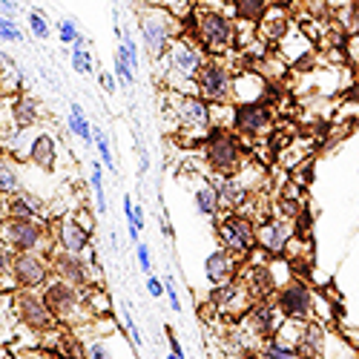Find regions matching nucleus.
<instances>
[{
    "mask_svg": "<svg viewBox=\"0 0 359 359\" xmlns=\"http://www.w3.org/2000/svg\"><path fill=\"white\" fill-rule=\"evenodd\" d=\"M204 61H207L204 49H201L198 43H193L190 38L178 35V38L170 43V49L164 52V57H161V61H156V64H158V69H161V81L167 83V89H172V93L198 95L196 78H198Z\"/></svg>",
    "mask_w": 359,
    "mask_h": 359,
    "instance_id": "1",
    "label": "nucleus"
},
{
    "mask_svg": "<svg viewBox=\"0 0 359 359\" xmlns=\"http://www.w3.org/2000/svg\"><path fill=\"white\" fill-rule=\"evenodd\" d=\"M201 158L213 175H236L248 161L242 135L230 127H213L201 141Z\"/></svg>",
    "mask_w": 359,
    "mask_h": 359,
    "instance_id": "2",
    "label": "nucleus"
},
{
    "mask_svg": "<svg viewBox=\"0 0 359 359\" xmlns=\"http://www.w3.org/2000/svg\"><path fill=\"white\" fill-rule=\"evenodd\" d=\"M167 112L172 118V124L182 130L190 141H204L207 133L213 130V107L207 104L201 95L190 93H167Z\"/></svg>",
    "mask_w": 359,
    "mask_h": 359,
    "instance_id": "3",
    "label": "nucleus"
},
{
    "mask_svg": "<svg viewBox=\"0 0 359 359\" xmlns=\"http://www.w3.org/2000/svg\"><path fill=\"white\" fill-rule=\"evenodd\" d=\"M182 18L167 12V9H158V6H147L141 9V18H138V32H141V41H144V49L149 55V61H161L164 52L170 49V43L182 35Z\"/></svg>",
    "mask_w": 359,
    "mask_h": 359,
    "instance_id": "4",
    "label": "nucleus"
},
{
    "mask_svg": "<svg viewBox=\"0 0 359 359\" xmlns=\"http://www.w3.org/2000/svg\"><path fill=\"white\" fill-rule=\"evenodd\" d=\"M43 299L46 305L52 308V313L57 316L61 325H69V327H81V325H89L95 316L86 305V290L78 287V285H69L64 279H49L43 285Z\"/></svg>",
    "mask_w": 359,
    "mask_h": 359,
    "instance_id": "5",
    "label": "nucleus"
},
{
    "mask_svg": "<svg viewBox=\"0 0 359 359\" xmlns=\"http://www.w3.org/2000/svg\"><path fill=\"white\" fill-rule=\"evenodd\" d=\"M190 26H193V35L198 38L201 49H207L210 55H224L236 43V23L222 9H213V6L193 9Z\"/></svg>",
    "mask_w": 359,
    "mask_h": 359,
    "instance_id": "6",
    "label": "nucleus"
},
{
    "mask_svg": "<svg viewBox=\"0 0 359 359\" xmlns=\"http://www.w3.org/2000/svg\"><path fill=\"white\" fill-rule=\"evenodd\" d=\"M4 245L15 253H52V230L43 219H4Z\"/></svg>",
    "mask_w": 359,
    "mask_h": 359,
    "instance_id": "7",
    "label": "nucleus"
},
{
    "mask_svg": "<svg viewBox=\"0 0 359 359\" xmlns=\"http://www.w3.org/2000/svg\"><path fill=\"white\" fill-rule=\"evenodd\" d=\"M12 308L18 322L32 334H46L57 325V316L52 313V308L46 305L43 293H38V287H18L12 290Z\"/></svg>",
    "mask_w": 359,
    "mask_h": 359,
    "instance_id": "8",
    "label": "nucleus"
},
{
    "mask_svg": "<svg viewBox=\"0 0 359 359\" xmlns=\"http://www.w3.org/2000/svg\"><path fill=\"white\" fill-rule=\"evenodd\" d=\"M52 259V271L57 279H64L69 285H78V287H93V285H101V267H98V259L93 262L89 256H81V253H69L64 248H57L49 253Z\"/></svg>",
    "mask_w": 359,
    "mask_h": 359,
    "instance_id": "9",
    "label": "nucleus"
},
{
    "mask_svg": "<svg viewBox=\"0 0 359 359\" xmlns=\"http://www.w3.org/2000/svg\"><path fill=\"white\" fill-rule=\"evenodd\" d=\"M196 83L207 104H233V69L222 57H207Z\"/></svg>",
    "mask_w": 359,
    "mask_h": 359,
    "instance_id": "10",
    "label": "nucleus"
},
{
    "mask_svg": "<svg viewBox=\"0 0 359 359\" xmlns=\"http://www.w3.org/2000/svg\"><path fill=\"white\" fill-rule=\"evenodd\" d=\"M219 238H222V245L227 250H233L236 256H245L250 253L256 245H259V238H256V224L250 216L245 213H238V210H227L222 219H219Z\"/></svg>",
    "mask_w": 359,
    "mask_h": 359,
    "instance_id": "11",
    "label": "nucleus"
},
{
    "mask_svg": "<svg viewBox=\"0 0 359 359\" xmlns=\"http://www.w3.org/2000/svg\"><path fill=\"white\" fill-rule=\"evenodd\" d=\"M276 308L282 311L285 319H299L308 322L313 319V308H316V296L311 290V285H305L302 279H290L276 290Z\"/></svg>",
    "mask_w": 359,
    "mask_h": 359,
    "instance_id": "12",
    "label": "nucleus"
},
{
    "mask_svg": "<svg viewBox=\"0 0 359 359\" xmlns=\"http://www.w3.org/2000/svg\"><path fill=\"white\" fill-rule=\"evenodd\" d=\"M233 133L242 138H264L273 130V112L264 101H250V104H233Z\"/></svg>",
    "mask_w": 359,
    "mask_h": 359,
    "instance_id": "13",
    "label": "nucleus"
},
{
    "mask_svg": "<svg viewBox=\"0 0 359 359\" xmlns=\"http://www.w3.org/2000/svg\"><path fill=\"white\" fill-rule=\"evenodd\" d=\"M52 259L46 253H15L9 276L18 287H43L52 279Z\"/></svg>",
    "mask_w": 359,
    "mask_h": 359,
    "instance_id": "14",
    "label": "nucleus"
},
{
    "mask_svg": "<svg viewBox=\"0 0 359 359\" xmlns=\"http://www.w3.org/2000/svg\"><path fill=\"white\" fill-rule=\"evenodd\" d=\"M282 311L271 302H264V299H259V302H253V308L245 313V322H242V331L262 342V339H271L276 331H279V325H282Z\"/></svg>",
    "mask_w": 359,
    "mask_h": 359,
    "instance_id": "15",
    "label": "nucleus"
},
{
    "mask_svg": "<svg viewBox=\"0 0 359 359\" xmlns=\"http://www.w3.org/2000/svg\"><path fill=\"white\" fill-rule=\"evenodd\" d=\"M293 233H296L293 219H287V216H282V213L273 216V219H262V224L256 227L259 248H262L264 253H273V256L285 253V248H287V242L293 238Z\"/></svg>",
    "mask_w": 359,
    "mask_h": 359,
    "instance_id": "16",
    "label": "nucleus"
},
{
    "mask_svg": "<svg viewBox=\"0 0 359 359\" xmlns=\"http://www.w3.org/2000/svg\"><path fill=\"white\" fill-rule=\"evenodd\" d=\"M93 233H89L75 216H61V222H57L55 227V242L57 248H64L69 253H81V256H89L95 262V250H93V238H89Z\"/></svg>",
    "mask_w": 359,
    "mask_h": 359,
    "instance_id": "17",
    "label": "nucleus"
},
{
    "mask_svg": "<svg viewBox=\"0 0 359 359\" xmlns=\"http://www.w3.org/2000/svg\"><path fill=\"white\" fill-rule=\"evenodd\" d=\"M213 302H216V308L222 313H248L253 308V302H256V296L250 293V287L245 282H233L230 279V282L219 285Z\"/></svg>",
    "mask_w": 359,
    "mask_h": 359,
    "instance_id": "18",
    "label": "nucleus"
},
{
    "mask_svg": "<svg viewBox=\"0 0 359 359\" xmlns=\"http://www.w3.org/2000/svg\"><path fill=\"white\" fill-rule=\"evenodd\" d=\"M216 187H219V198L224 210H242V207L250 201L253 190L248 187V182L242 175H219L216 178Z\"/></svg>",
    "mask_w": 359,
    "mask_h": 359,
    "instance_id": "19",
    "label": "nucleus"
},
{
    "mask_svg": "<svg viewBox=\"0 0 359 359\" xmlns=\"http://www.w3.org/2000/svg\"><path fill=\"white\" fill-rule=\"evenodd\" d=\"M267 78L262 72H238L233 75V104H250V101H264L267 95Z\"/></svg>",
    "mask_w": 359,
    "mask_h": 359,
    "instance_id": "20",
    "label": "nucleus"
},
{
    "mask_svg": "<svg viewBox=\"0 0 359 359\" xmlns=\"http://www.w3.org/2000/svg\"><path fill=\"white\" fill-rule=\"evenodd\" d=\"M4 213H6V219H46V204L41 196L20 190V193L6 198Z\"/></svg>",
    "mask_w": 359,
    "mask_h": 359,
    "instance_id": "21",
    "label": "nucleus"
},
{
    "mask_svg": "<svg viewBox=\"0 0 359 359\" xmlns=\"http://www.w3.org/2000/svg\"><path fill=\"white\" fill-rule=\"evenodd\" d=\"M204 276H207V282L216 285V287L230 282L236 276V253L227 250V248L213 250L210 256L204 259Z\"/></svg>",
    "mask_w": 359,
    "mask_h": 359,
    "instance_id": "22",
    "label": "nucleus"
},
{
    "mask_svg": "<svg viewBox=\"0 0 359 359\" xmlns=\"http://www.w3.org/2000/svg\"><path fill=\"white\" fill-rule=\"evenodd\" d=\"M311 52H313L311 38L296 26H290L285 32V38L279 41V55L285 57V64H302L311 57Z\"/></svg>",
    "mask_w": 359,
    "mask_h": 359,
    "instance_id": "23",
    "label": "nucleus"
},
{
    "mask_svg": "<svg viewBox=\"0 0 359 359\" xmlns=\"http://www.w3.org/2000/svg\"><path fill=\"white\" fill-rule=\"evenodd\" d=\"M193 201H196V210L204 219H219L222 213V198H219V187L210 178H198L196 187H193Z\"/></svg>",
    "mask_w": 359,
    "mask_h": 359,
    "instance_id": "24",
    "label": "nucleus"
},
{
    "mask_svg": "<svg viewBox=\"0 0 359 359\" xmlns=\"http://www.w3.org/2000/svg\"><path fill=\"white\" fill-rule=\"evenodd\" d=\"M26 161H32L35 167H41V170H46V172L55 170V164H57V141H55V135L38 133L35 141H32V147H29Z\"/></svg>",
    "mask_w": 359,
    "mask_h": 359,
    "instance_id": "25",
    "label": "nucleus"
},
{
    "mask_svg": "<svg viewBox=\"0 0 359 359\" xmlns=\"http://www.w3.org/2000/svg\"><path fill=\"white\" fill-rule=\"evenodd\" d=\"M287 29H290L287 15H285V9H279V6H271V9L264 12V18L259 20V35H262L264 41H271V43H279V41L285 38Z\"/></svg>",
    "mask_w": 359,
    "mask_h": 359,
    "instance_id": "26",
    "label": "nucleus"
},
{
    "mask_svg": "<svg viewBox=\"0 0 359 359\" xmlns=\"http://www.w3.org/2000/svg\"><path fill=\"white\" fill-rule=\"evenodd\" d=\"M325 342H327L325 325L308 319L302 325V337H299V351H302V356H319V353H325Z\"/></svg>",
    "mask_w": 359,
    "mask_h": 359,
    "instance_id": "27",
    "label": "nucleus"
},
{
    "mask_svg": "<svg viewBox=\"0 0 359 359\" xmlns=\"http://www.w3.org/2000/svg\"><path fill=\"white\" fill-rule=\"evenodd\" d=\"M6 101H9V109L18 127H35L41 121V104L32 95H15Z\"/></svg>",
    "mask_w": 359,
    "mask_h": 359,
    "instance_id": "28",
    "label": "nucleus"
},
{
    "mask_svg": "<svg viewBox=\"0 0 359 359\" xmlns=\"http://www.w3.org/2000/svg\"><path fill=\"white\" fill-rule=\"evenodd\" d=\"M230 6H233V18L238 23L259 26V20L264 18V12L271 9V0H230Z\"/></svg>",
    "mask_w": 359,
    "mask_h": 359,
    "instance_id": "29",
    "label": "nucleus"
},
{
    "mask_svg": "<svg viewBox=\"0 0 359 359\" xmlns=\"http://www.w3.org/2000/svg\"><path fill=\"white\" fill-rule=\"evenodd\" d=\"M69 133L78 135L83 144H95V127L86 121V115L78 104H69Z\"/></svg>",
    "mask_w": 359,
    "mask_h": 359,
    "instance_id": "30",
    "label": "nucleus"
},
{
    "mask_svg": "<svg viewBox=\"0 0 359 359\" xmlns=\"http://www.w3.org/2000/svg\"><path fill=\"white\" fill-rule=\"evenodd\" d=\"M0 190H4V196H6V198L23 190V187H20L18 167H15V161H12V156H9V153L4 156V161H0Z\"/></svg>",
    "mask_w": 359,
    "mask_h": 359,
    "instance_id": "31",
    "label": "nucleus"
},
{
    "mask_svg": "<svg viewBox=\"0 0 359 359\" xmlns=\"http://www.w3.org/2000/svg\"><path fill=\"white\" fill-rule=\"evenodd\" d=\"M86 305H89V311H93L95 319H104L112 311V302H109V296H107V290L101 285L86 287Z\"/></svg>",
    "mask_w": 359,
    "mask_h": 359,
    "instance_id": "32",
    "label": "nucleus"
},
{
    "mask_svg": "<svg viewBox=\"0 0 359 359\" xmlns=\"http://www.w3.org/2000/svg\"><path fill=\"white\" fill-rule=\"evenodd\" d=\"M72 69L78 72V75H93V55H89V49H86V38H81L75 46H72Z\"/></svg>",
    "mask_w": 359,
    "mask_h": 359,
    "instance_id": "33",
    "label": "nucleus"
},
{
    "mask_svg": "<svg viewBox=\"0 0 359 359\" xmlns=\"http://www.w3.org/2000/svg\"><path fill=\"white\" fill-rule=\"evenodd\" d=\"M89 182H93V193H95V207H98V213L104 216V213H107V193H104V164L93 161V175H89Z\"/></svg>",
    "mask_w": 359,
    "mask_h": 359,
    "instance_id": "34",
    "label": "nucleus"
},
{
    "mask_svg": "<svg viewBox=\"0 0 359 359\" xmlns=\"http://www.w3.org/2000/svg\"><path fill=\"white\" fill-rule=\"evenodd\" d=\"M115 78L121 81L127 89L135 83V69L130 67V61L124 57V52H121V49H115Z\"/></svg>",
    "mask_w": 359,
    "mask_h": 359,
    "instance_id": "35",
    "label": "nucleus"
},
{
    "mask_svg": "<svg viewBox=\"0 0 359 359\" xmlns=\"http://www.w3.org/2000/svg\"><path fill=\"white\" fill-rule=\"evenodd\" d=\"M57 38H61V43H67V46H75L83 35L78 32V23L72 18H64V20H57Z\"/></svg>",
    "mask_w": 359,
    "mask_h": 359,
    "instance_id": "36",
    "label": "nucleus"
},
{
    "mask_svg": "<svg viewBox=\"0 0 359 359\" xmlns=\"http://www.w3.org/2000/svg\"><path fill=\"white\" fill-rule=\"evenodd\" d=\"M144 4H147V6L167 9V12L178 15V18H184V15L190 12V6H193V0H144Z\"/></svg>",
    "mask_w": 359,
    "mask_h": 359,
    "instance_id": "37",
    "label": "nucleus"
},
{
    "mask_svg": "<svg viewBox=\"0 0 359 359\" xmlns=\"http://www.w3.org/2000/svg\"><path fill=\"white\" fill-rule=\"evenodd\" d=\"M95 147H98L101 164H104L109 172H115V158H112V149H109V138H107L101 130H95Z\"/></svg>",
    "mask_w": 359,
    "mask_h": 359,
    "instance_id": "38",
    "label": "nucleus"
},
{
    "mask_svg": "<svg viewBox=\"0 0 359 359\" xmlns=\"http://www.w3.org/2000/svg\"><path fill=\"white\" fill-rule=\"evenodd\" d=\"M29 29H32V35L35 38H41V41H46L52 32H49V20H46V15L43 12H29Z\"/></svg>",
    "mask_w": 359,
    "mask_h": 359,
    "instance_id": "39",
    "label": "nucleus"
},
{
    "mask_svg": "<svg viewBox=\"0 0 359 359\" xmlns=\"http://www.w3.org/2000/svg\"><path fill=\"white\" fill-rule=\"evenodd\" d=\"M0 41H4V43H18V41H23L20 26H18L12 18H0Z\"/></svg>",
    "mask_w": 359,
    "mask_h": 359,
    "instance_id": "40",
    "label": "nucleus"
},
{
    "mask_svg": "<svg viewBox=\"0 0 359 359\" xmlns=\"http://www.w3.org/2000/svg\"><path fill=\"white\" fill-rule=\"evenodd\" d=\"M121 313H124V325H127V331H130V342H133L135 348H141V331H138V325H135V319H133V313H130V305H127V302L121 305Z\"/></svg>",
    "mask_w": 359,
    "mask_h": 359,
    "instance_id": "41",
    "label": "nucleus"
},
{
    "mask_svg": "<svg viewBox=\"0 0 359 359\" xmlns=\"http://www.w3.org/2000/svg\"><path fill=\"white\" fill-rule=\"evenodd\" d=\"M86 356H93V359H109L112 351L104 339H93V342H86Z\"/></svg>",
    "mask_w": 359,
    "mask_h": 359,
    "instance_id": "42",
    "label": "nucleus"
},
{
    "mask_svg": "<svg viewBox=\"0 0 359 359\" xmlns=\"http://www.w3.org/2000/svg\"><path fill=\"white\" fill-rule=\"evenodd\" d=\"M164 290H167V299H170V308H172L175 313H182V299H178V290H175L172 276H167V279H164Z\"/></svg>",
    "mask_w": 359,
    "mask_h": 359,
    "instance_id": "43",
    "label": "nucleus"
},
{
    "mask_svg": "<svg viewBox=\"0 0 359 359\" xmlns=\"http://www.w3.org/2000/svg\"><path fill=\"white\" fill-rule=\"evenodd\" d=\"M135 253H138V264H141V271H144V273L153 271V256H149V248H147L144 242H138V245H135Z\"/></svg>",
    "mask_w": 359,
    "mask_h": 359,
    "instance_id": "44",
    "label": "nucleus"
},
{
    "mask_svg": "<svg viewBox=\"0 0 359 359\" xmlns=\"http://www.w3.org/2000/svg\"><path fill=\"white\" fill-rule=\"evenodd\" d=\"M147 293L153 296V299H161L167 290H164V282L158 279V276H153V273H147Z\"/></svg>",
    "mask_w": 359,
    "mask_h": 359,
    "instance_id": "45",
    "label": "nucleus"
},
{
    "mask_svg": "<svg viewBox=\"0 0 359 359\" xmlns=\"http://www.w3.org/2000/svg\"><path fill=\"white\" fill-rule=\"evenodd\" d=\"M167 342H170V353L175 359H184V348H182V342H178V337H175V331L170 325H167Z\"/></svg>",
    "mask_w": 359,
    "mask_h": 359,
    "instance_id": "46",
    "label": "nucleus"
},
{
    "mask_svg": "<svg viewBox=\"0 0 359 359\" xmlns=\"http://www.w3.org/2000/svg\"><path fill=\"white\" fill-rule=\"evenodd\" d=\"M98 83H101V89H104L107 95H115V75L101 72V75H98Z\"/></svg>",
    "mask_w": 359,
    "mask_h": 359,
    "instance_id": "47",
    "label": "nucleus"
},
{
    "mask_svg": "<svg viewBox=\"0 0 359 359\" xmlns=\"http://www.w3.org/2000/svg\"><path fill=\"white\" fill-rule=\"evenodd\" d=\"M296 182H302V184H311V182H313V164H311V161L299 167V172H296Z\"/></svg>",
    "mask_w": 359,
    "mask_h": 359,
    "instance_id": "48",
    "label": "nucleus"
},
{
    "mask_svg": "<svg viewBox=\"0 0 359 359\" xmlns=\"http://www.w3.org/2000/svg\"><path fill=\"white\" fill-rule=\"evenodd\" d=\"M0 15H4V18H18V4H15V0H0Z\"/></svg>",
    "mask_w": 359,
    "mask_h": 359,
    "instance_id": "49",
    "label": "nucleus"
},
{
    "mask_svg": "<svg viewBox=\"0 0 359 359\" xmlns=\"http://www.w3.org/2000/svg\"><path fill=\"white\" fill-rule=\"evenodd\" d=\"M348 55H351L353 64H359V35H351L348 38Z\"/></svg>",
    "mask_w": 359,
    "mask_h": 359,
    "instance_id": "50",
    "label": "nucleus"
},
{
    "mask_svg": "<svg viewBox=\"0 0 359 359\" xmlns=\"http://www.w3.org/2000/svg\"><path fill=\"white\" fill-rule=\"evenodd\" d=\"M75 219H78V222H81V224H83V227H86L89 233H93V230H95V222H93V219H89V213H86V210L75 213Z\"/></svg>",
    "mask_w": 359,
    "mask_h": 359,
    "instance_id": "51",
    "label": "nucleus"
}]
</instances>
